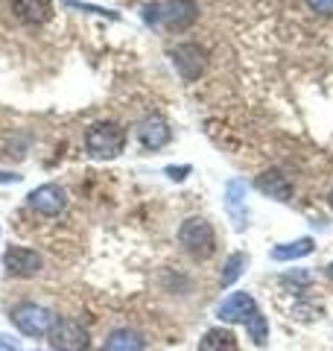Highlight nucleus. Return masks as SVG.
<instances>
[{
    "instance_id": "obj_9",
    "label": "nucleus",
    "mask_w": 333,
    "mask_h": 351,
    "mask_svg": "<svg viewBox=\"0 0 333 351\" xmlns=\"http://www.w3.org/2000/svg\"><path fill=\"white\" fill-rule=\"evenodd\" d=\"M254 311H258V302L251 293H231L228 299L219 302L217 316L222 322H246Z\"/></svg>"
},
{
    "instance_id": "obj_3",
    "label": "nucleus",
    "mask_w": 333,
    "mask_h": 351,
    "mask_svg": "<svg viewBox=\"0 0 333 351\" xmlns=\"http://www.w3.org/2000/svg\"><path fill=\"white\" fill-rule=\"evenodd\" d=\"M179 246L193 261H208L217 252V232L205 217H187L179 226Z\"/></svg>"
},
{
    "instance_id": "obj_6",
    "label": "nucleus",
    "mask_w": 333,
    "mask_h": 351,
    "mask_svg": "<svg viewBox=\"0 0 333 351\" xmlns=\"http://www.w3.org/2000/svg\"><path fill=\"white\" fill-rule=\"evenodd\" d=\"M50 343L56 351H85L88 348V328L76 319H59L50 331Z\"/></svg>"
},
{
    "instance_id": "obj_17",
    "label": "nucleus",
    "mask_w": 333,
    "mask_h": 351,
    "mask_svg": "<svg viewBox=\"0 0 333 351\" xmlns=\"http://www.w3.org/2000/svg\"><path fill=\"white\" fill-rule=\"evenodd\" d=\"M246 263H249V258L243 255V252H234V255H228V261L222 263V272H219V284H222V287H231V284H234V281L243 276Z\"/></svg>"
},
{
    "instance_id": "obj_18",
    "label": "nucleus",
    "mask_w": 333,
    "mask_h": 351,
    "mask_svg": "<svg viewBox=\"0 0 333 351\" xmlns=\"http://www.w3.org/2000/svg\"><path fill=\"white\" fill-rule=\"evenodd\" d=\"M243 325H246L249 337H251L258 346H263V343H266V337H269V322H266V316H263L260 311H254V313H251Z\"/></svg>"
},
{
    "instance_id": "obj_8",
    "label": "nucleus",
    "mask_w": 333,
    "mask_h": 351,
    "mask_svg": "<svg viewBox=\"0 0 333 351\" xmlns=\"http://www.w3.org/2000/svg\"><path fill=\"white\" fill-rule=\"evenodd\" d=\"M27 205L44 217H59L68 208V193L59 184H41L27 196Z\"/></svg>"
},
{
    "instance_id": "obj_5",
    "label": "nucleus",
    "mask_w": 333,
    "mask_h": 351,
    "mask_svg": "<svg viewBox=\"0 0 333 351\" xmlns=\"http://www.w3.org/2000/svg\"><path fill=\"white\" fill-rule=\"evenodd\" d=\"M170 59H173L175 71H179V76L184 82H196L199 76L208 71V50L196 41L175 44V47L170 50Z\"/></svg>"
},
{
    "instance_id": "obj_4",
    "label": "nucleus",
    "mask_w": 333,
    "mask_h": 351,
    "mask_svg": "<svg viewBox=\"0 0 333 351\" xmlns=\"http://www.w3.org/2000/svg\"><path fill=\"white\" fill-rule=\"evenodd\" d=\"M9 319L18 328L24 337H47L56 325V316L53 311H47L44 304H36V302H21L9 311Z\"/></svg>"
},
{
    "instance_id": "obj_11",
    "label": "nucleus",
    "mask_w": 333,
    "mask_h": 351,
    "mask_svg": "<svg viewBox=\"0 0 333 351\" xmlns=\"http://www.w3.org/2000/svg\"><path fill=\"white\" fill-rule=\"evenodd\" d=\"M138 138H140L143 149H152L155 152V149H164L173 141V129H170V123H166L164 117L152 114V117H147L138 126Z\"/></svg>"
},
{
    "instance_id": "obj_24",
    "label": "nucleus",
    "mask_w": 333,
    "mask_h": 351,
    "mask_svg": "<svg viewBox=\"0 0 333 351\" xmlns=\"http://www.w3.org/2000/svg\"><path fill=\"white\" fill-rule=\"evenodd\" d=\"M328 276L333 278V261H330V267H328Z\"/></svg>"
},
{
    "instance_id": "obj_7",
    "label": "nucleus",
    "mask_w": 333,
    "mask_h": 351,
    "mask_svg": "<svg viewBox=\"0 0 333 351\" xmlns=\"http://www.w3.org/2000/svg\"><path fill=\"white\" fill-rule=\"evenodd\" d=\"M3 267L12 278H32L41 272V255L27 246H9L3 252Z\"/></svg>"
},
{
    "instance_id": "obj_21",
    "label": "nucleus",
    "mask_w": 333,
    "mask_h": 351,
    "mask_svg": "<svg viewBox=\"0 0 333 351\" xmlns=\"http://www.w3.org/2000/svg\"><path fill=\"white\" fill-rule=\"evenodd\" d=\"M15 182H21V176H18V173L0 170V184H15Z\"/></svg>"
},
{
    "instance_id": "obj_19",
    "label": "nucleus",
    "mask_w": 333,
    "mask_h": 351,
    "mask_svg": "<svg viewBox=\"0 0 333 351\" xmlns=\"http://www.w3.org/2000/svg\"><path fill=\"white\" fill-rule=\"evenodd\" d=\"M304 3L319 15H333V0H304Z\"/></svg>"
},
{
    "instance_id": "obj_20",
    "label": "nucleus",
    "mask_w": 333,
    "mask_h": 351,
    "mask_svg": "<svg viewBox=\"0 0 333 351\" xmlns=\"http://www.w3.org/2000/svg\"><path fill=\"white\" fill-rule=\"evenodd\" d=\"M184 173H190V167H166V176H170L173 182H182Z\"/></svg>"
},
{
    "instance_id": "obj_1",
    "label": "nucleus",
    "mask_w": 333,
    "mask_h": 351,
    "mask_svg": "<svg viewBox=\"0 0 333 351\" xmlns=\"http://www.w3.org/2000/svg\"><path fill=\"white\" fill-rule=\"evenodd\" d=\"M126 149V129L117 120H97L85 132V152L97 161H111Z\"/></svg>"
},
{
    "instance_id": "obj_15",
    "label": "nucleus",
    "mask_w": 333,
    "mask_h": 351,
    "mask_svg": "<svg viewBox=\"0 0 333 351\" xmlns=\"http://www.w3.org/2000/svg\"><path fill=\"white\" fill-rule=\"evenodd\" d=\"M199 351H237V337L228 328H210L199 339Z\"/></svg>"
},
{
    "instance_id": "obj_22",
    "label": "nucleus",
    "mask_w": 333,
    "mask_h": 351,
    "mask_svg": "<svg viewBox=\"0 0 333 351\" xmlns=\"http://www.w3.org/2000/svg\"><path fill=\"white\" fill-rule=\"evenodd\" d=\"M0 351H18V348L12 346V339H6V337H0Z\"/></svg>"
},
{
    "instance_id": "obj_12",
    "label": "nucleus",
    "mask_w": 333,
    "mask_h": 351,
    "mask_svg": "<svg viewBox=\"0 0 333 351\" xmlns=\"http://www.w3.org/2000/svg\"><path fill=\"white\" fill-rule=\"evenodd\" d=\"M12 12L21 24L41 27L53 18V0H12Z\"/></svg>"
},
{
    "instance_id": "obj_23",
    "label": "nucleus",
    "mask_w": 333,
    "mask_h": 351,
    "mask_svg": "<svg viewBox=\"0 0 333 351\" xmlns=\"http://www.w3.org/2000/svg\"><path fill=\"white\" fill-rule=\"evenodd\" d=\"M328 205H330V211H333V191L328 193Z\"/></svg>"
},
{
    "instance_id": "obj_16",
    "label": "nucleus",
    "mask_w": 333,
    "mask_h": 351,
    "mask_svg": "<svg viewBox=\"0 0 333 351\" xmlns=\"http://www.w3.org/2000/svg\"><path fill=\"white\" fill-rule=\"evenodd\" d=\"M313 249H316L313 237H298V240H293V243L275 246V249H272V261H295V258L310 255Z\"/></svg>"
},
{
    "instance_id": "obj_13",
    "label": "nucleus",
    "mask_w": 333,
    "mask_h": 351,
    "mask_svg": "<svg viewBox=\"0 0 333 351\" xmlns=\"http://www.w3.org/2000/svg\"><path fill=\"white\" fill-rule=\"evenodd\" d=\"M258 191L272 196L278 202H290L293 199V182L290 176H284L281 170H266L258 176Z\"/></svg>"
},
{
    "instance_id": "obj_2",
    "label": "nucleus",
    "mask_w": 333,
    "mask_h": 351,
    "mask_svg": "<svg viewBox=\"0 0 333 351\" xmlns=\"http://www.w3.org/2000/svg\"><path fill=\"white\" fill-rule=\"evenodd\" d=\"M147 24L164 27L166 32H184L199 21L196 0H166V3H155L143 9Z\"/></svg>"
},
{
    "instance_id": "obj_14",
    "label": "nucleus",
    "mask_w": 333,
    "mask_h": 351,
    "mask_svg": "<svg viewBox=\"0 0 333 351\" xmlns=\"http://www.w3.org/2000/svg\"><path fill=\"white\" fill-rule=\"evenodd\" d=\"M103 351H143V337L132 328H117L106 337Z\"/></svg>"
},
{
    "instance_id": "obj_10",
    "label": "nucleus",
    "mask_w": 333,
    "mask_h": 351,
    "mask_svg": "<svg viewBox=\"0 0 333 351\" xmlns=\"http://www.w3.org/2000/svg\"><path fill=\"white\" fill-rule=\"evenodd\" d=\"M246 182L240 179H231L225 184V208H228V217L231 223H234L237 232H243V228L249 226V208H246Z\"/></svg>"
}]
</instances>
